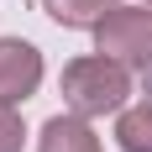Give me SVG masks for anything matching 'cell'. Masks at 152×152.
Here are the masks:
<instances>
[{
	"label": "cell",
	"instance_id": "1",
	"mask_svg": "<svg viewBox=\"0 0 152 152\" xmlns=\"http://www.w3.org/2000/svg\"><path fill=\"white\" fill-rule=\"evenodd\" d=\"M126 94H131V68L105 53H94V58H74L63 68V100L74 115H105V110H121Z\"/></svg>",
	"mask_w": 152,
	"mask_h": 152
},
{
	"label": "cell",
	"instance_id": "2",
	"mask_svg": "<svg viewBox=\"0 0 152 152\" xmlns=\"http://www.w3.org/2000/svg\"><path fill=\"white\" fill-rule=\"evenodd\" d=\"M94 42H100L105 58L152 74V5H115L94 26Z\"/></svg>",
	"mask_w": 152,
	"mask_h": 152
},
{
	"label": "cell",
	"instance_id": "3",
	"mask_svg": "<svg viewBox=\"0 0 152 152\" xmlns=\"http://www.w3.org/2000/svg\"><path fill=\"white\" fill-rule=\"evenodd\" d=\"M42 84V53L31 42L0 37V105H21Z\"/></svg>",
	"mask_w": 152,
	"mask_h": 152
},
{
	"label": "cell",
	"instance_id": "4",
	"mask_svg": "<svg viewBox=\"0 0 152 152\" xmlns=\"http://www.w3.org/2000/svg\"><path fill=\"white\" fill-rule=\"evenodd\" d=\"M37 152H100V137L84 126V115H53L42 126V147Z\"/></svg>",
	"mask_w": 152,
	"mask_h": 152
},
{
	"label": "cell",
	"instance_id": "5",
	"mask_svg": "<svg viewBox=\"0 0 152 152\" xmlns=\"http://www.w3.org/2000/svg\"><path fill=\"white\" fill-rule=\"evenodd\" d=\"M115 142H121V152H152V100L121 110V121H115Z\"/></svg>",
	"mask_w": 152,
	"mask_h": 152
},
{
	"label": "cell",
	"instance_id": "6",
	"mask_svg": "<svg viewBox=\"0 0 152 152\" xmlns=\"http://www.w3.org/2000/svg\"><path fill=\"white\" fill-rule=\"evenodd\" d=\"M47 16L63 21V26H100L110 11H115V0H42Z\"/></svg>",
	"mask_w": 152,
	"mask_h": 152
},
{
	"label": "cell",
	"instance_id": "7",
	"mask_svg": "<svg viewBox=\"0 0 152 152\" xmlns=\"http://www.w3.org/2000/svg\"><path fill=\"white\" fill-rule=\"evenodd\" d=\"M21 115H16V105H0V152H21Z\"/></svg>",
	"mask_w": 152,
	"mask_h": 152
},
{
	"label": "cell",
	"instance_id": "8",
	"mask_svg": "<svg viewBox=\"0 0 152 152\" xmlns=\"http://www.w3.org/2000/svg\"><path fill=\"white\" fill-rule=\"evenodd\" d=\"M147 94H152V74H147Z\"/></svg>",
	"mask_w": 152,
	"mask_h": 152
},
{
	"label": "cell",
	"instance_id": "9",
	"mask_svg": "<svg viewBox=\"0 0 152 152\" xmlns=\"http://www.w3.org/2000/svg\"><path fill=\"white\" fill-rule=\"evenodd\" d=\"M147 5H152V0H147Z\"/></svg>",
	"mask_w": 152,
	"mask_h": 152
}]
</instances>
